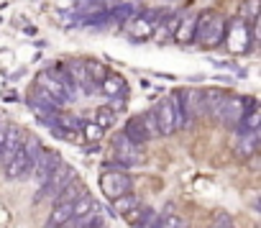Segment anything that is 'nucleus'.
<instances>
[{
	"label": "nucleus",
	"instance_id": "obj_1",
	"mask_svg": "<svg viewBox=\"0 0 261 228\" xmlns=\"http://www.w3.org/2000/svg\"><path fill=\"white\" fill-rule=\"evenodd\" d=\"M41 149H44V146H41V141H39L36 136H26L23 144H21V149L16 151V157L6 164L8 180H21V182H23V180H31Z\"/></svg>",
	"mask_w": 261,
	"mask_h": 228
},
{
	"label": "nucleus",
	"instance_id": "obj_2",
	"mask_svg": "<svg viewBox=\"0 0 261 228\" xmlns=\"http://www.w3.org/2000/svg\"><path fill=\"white\" fill-rule=\"evenodd\" d=\"M225 29H228V21L225 16L215 13V11H205L197 16V31H195V41L205 49H213L218 46L223 39H225Z\"/></svg>",
	"mask_w": 261,
	"mask_h": 228
},
{
	"label": "nucleus",
	"instance_id": "obj_3",
	"mask_svg": "<svg viewBox=\"0 0 261 228\" xmlns=\"http://www.w3.org/2000/svg\"><path fill=\"white\" fill-rule=\"evenodd\" d=\"M100 190L108 200H118V197H123L134 190V180H130V174L123 172L120 167H108V172L100 174Z\"/></svg>",
	"mask_w": 261,
	"mask_h": 228
},
{
	"label": "nucleus",
	"instance_id": "obj_4",
	"mask_svg": "<svg viewBox=\"0 0 261 228\" xmlns=\"http://www.w3.org/2000/svg\"><path fill=\"white\" fill-rule=\"evenodd\" d=\"M113 149H115V162H118L120 169H125V167H136V164L144 162V151H141V146L130 144L123 134H115V136H113Z\"/></svg>",
	"mask_w": 261,
	"mask_h": 228
},
{
	"label": "nucleus",
	"instance_id": "obj_5",
	"mask_svg": "<svg viewBox=\"0 0 261 228\" xmlns=\"http://www.w3.org/2000/svg\"><path fill=\"white\" fill-rule=\"evenodd\" d=\"M74 180V167H69V164H59V169L51 174V180L44 185V187H39V195L34 197V202H41V200H46V197H57L69 182Z\"/></svg>",
	"mask_w": 261,
	"mask_h": 228
},
{
	"label": "nucleus",
	"instance_id": "obj_6",
	"mask_svg": "<svg viewBox=\"0 0 261 228\" xmlns=\"http://www.w3.org/2000/svg\"><path fill=\"white\" fill-rule=\"evenodd\" d=\"M154 118H156V126H159V134L162 136H172L177 131V110H174V97H162L154 108Z\"/></svg>",
	"mask_w": 261,
	"mask_h": 228
},
{
	"label": "nucleus",
	"instance_id": "obj_7",
	"mask_svg": "<svg viewBox=\"0 0 261 228\" xmlns=\"http://www.w3.org/2000/svg\"><path fill=\"white\" fill-rule=\"evenodd\" d=\"M253 100L251 97H238V95H228L225 100H223V105H220V110H218V121H223L225 126H238V121H241V116L246 113V105H251Z\"/></svg>",
	"mask_w": 261,
	"mask_h": 228
},
{
	"label": "nucleus",
	"instance_id": "obj_8",
	"mask_svg": "<svg viewBox=\"0 0 261 228\" xmlns=\"http://www.w3.org/2000/svg\"><path fill=\"white\" fill-rule=\"evenodd\" d=\"M59 164H62V157H59V151H51V149H41V154H39V159H36V167H34V180H36V185L39 187H44L49 180H51V174L59 169Z\"/></svg>",
	"mask_w": 261,
	"mask_h": 228
},
{
	"label": "nucleus",
	"instance_id": "obj_9",
	"mask_svg": "<svg viewBox=\"0 0 261 228\" xmlns=\"http://www.w3.org/2000/svg\"><path fill=\"white\" fill-rule=\"evenodd\" d=\"M179 108H182V118H185V126H190L200 113L205 110V97H202V90L197 87H190V90H182L179 92Z\"/></svg>",
	"mask_w": 261,
	"mask_h": 228
},
{
	"label": "nucleus",
	"instance_id": "obj_10",
	"mask_svg": "<svg viewBox=\"0 0 261 228\" xmlns=\"http://www.w3.org/2000/svg\"><path fill=\"white\" fill-rule=\"evenodd\" d=\"M23 139H26V134L18 126H13V123L6 126V139H3V146H0V164H3V167L16 157V151L21 149Z\"/></svg>",
	"mask_w": 261,
	"mask_h": 228
},
{
	"label": "nucleus",
	"instance_id": "obj_11",
	"mask_svg": "<svg viewBox=\"0 0 261 228\" xmlns=\"http://www.w3.org/2000/svg\"><path fill=\"white\" fill-rule=\"evenodd\" d=\"M29 108L36 113V116L46 123L51 116H54V113H57V105L51 103V97L46 95V92H41L39 87H34L31 90V95H29Z\"/></svg>",
	"mask_w": 261,
	"mask_h": 228
},
{
	"label": "nucleus",
	"instance_id": "obj_12",
	"mask_svg": "<svg viewBox=\"0 0 261 228\" xmlns=\"http://www.w3.org/2000/svg\"><path fill=\"white\" fill-rule=\"evenodd\" d=\"M197 16L200 13H195V11H190V13H185V16H179V23H177V31H174V39L179 41V44H195V31H197Z\"/></svg>",
	"mask_w": 261,
	"mask_h": 228
},
{
	"label": "nucleus",
	"instance_id": "obj_13",
	"mask_svg": "<svg viewBox=\"0 0 261 228\" xmlns=\"http://www.w3.org/2000/svg\"><path fill=\"white\" fill-rule=\"evenodd\" d=\"M100 90L113 100H125V95H128V85L118 72H108V77L100 82Z\"/></svg>",
	"mask_w": 261,
	"mask_h": 228
},
{
	"label": "nucleus",
	"instance_id": "obj_14",
	"mask_svg": "<svg viewBox=\"0 0 261 228\" xmlns=\"http://www.w3.org/2000/svg\"><path fill=\"white\" fill-rule=\"evenodd\" d=\"M125 31L130 34V39H139V41H146L154 36V23L146 18V16H134V18H128L125 21Z\"/></svg>",
	"mask_w": 261,
	"mask_h": 228
},
{
	"label": "nucleus",
	"instance_id": "obj_15",
	"mask_svg": "<svg viewBox=\"0 0 261 228\" xmlns=\"http://www.w3.org/2000/svg\"><path fill=\"white\" fill-rule=\"evenodd\" d=\"M125 220L134 225V228H156V220H159V213L154 208H136L134 213H128Z\"/></svg>",
	"mask_w": 261,
	"mask_h": 228
},
{
	"label": "nucleus",
	"instance_id": "obj_16",
	"mask_svg": "<svg viewBox=\"0 0 261 228\" xmlns=\"http://www.w3.org/2000/svg\"><path fill=\"white\" fill-rule=\"evenodd\" d=\"M236 129H238L236 134H248V131H258V129H261V110H258L256 100L248 105V110L241 116V121H238Z\"/></svg>",
	"mask_w": 261,
	"mask_h": 228
},
{
	"label": "nucleus",
	"instance_id": "obj_17",
	"mask_svg": "<svg viewBox=\"0 0 261 228\" xmlns=\"http://www.w3.org/2000/svg\"><path fill=\"white\" fill-rule=\"evenodd\" d=\"M130 144H136V146H144L146 141H149V134L144 131V126H141V118L139 116H134V118H128V123L123 126V131H120Z\"/></svg>",
	"mask_w": 261,
	"mask_h": 228
},
{
	"label": "nucleus",
	"instance_id": "obj_18",
	"mask_svg": "<svg viewBox=\"0 0 261 228\" xmlns=\"http://www.w3.org/2000/svg\"><path fill=\"white\" fill-rule=\"evenodd\" d=\"M69 220H72V205H67V202H54L51 215H49V220H46V228H64Z\"/></svg>",
	"mask_w": 261,
	"mask_h": 228
},
{
	"label": "nucleus",
	"instance_id": "obj_19",
	"mask_svg": "<svg viewBox=\"0 0 261 228\" xmlns=\"http://www.w3.org/2000/svg\"><path fill=\"white\" fill-rule=\"evenodd\" d=\"M256 149H258V131L238 134V141H236V154L238 157H251Z\"/></svg>",
	"mask_w": 261,
	"mask_h": 228
},
{
	"label": "nucleus",
	"instance_id": "obj_20",
	"mask_svg": "<svg viewBox=\"0 0 261 228\" xmlns=\"http://www.w3.org/2000/svg\"><path fill=\"white\" fill-rule=\"evenodd\" d=\"M85 192H87V190H85V185H82L80 180H72V182H69V185H67L57 197H54V202H67V205H72V202H77Z\"/></svg>",
	"mask_w": 261,
	"mask_h": 228
},
{
	"label": "nucleus",
	"instance_id": "obj_21",
	"mask_svg": "<svg viewBox=\"0 0 261 228\" xmlns=\"http://www.w3.org/2000/svg\"><path fill=\"white\" fill-rule=\"evenodd\" d=\"M136 208H141V200H139V195H134V192H128V195L113 200V210H115V215H123V218H125L128 213H134Z\"/></svg>",
	"mask_w": 261,
	"mask_h": 228
},
{
	"label": "nucleus",
	"instance_id": "obj_22",
	"mask_svg": "<svg viewBox=\"0 0 261 228\" xmlns=\"http://www.w3.org/2000/svg\"><path fill=\"white\" fill-rule=\"evenodd\" d=\"M202 97H205V110H213V116H218V110L228 95H225V90L210 87V90H202Z\"/></svg>",
	"mask_w": 261,
	"mask_h": 228
},
{
	"label": "nucleus",
	"instance_id": "obj_23",
	"mask_svg": "<svg viewBox=\"0 0 261 228\" xmlns=\"http://www.w3.org/2000/svg\"><path fill=\"white\" fill-rule=\"evenodd\" d=\"M82 67H85V72H87V80H90L95 87L108 77V67H102L100 62H92V59H90V62H82Z\"/></svg>",
	"mask_w": 261,
	"mask_h": 228
},
{
	"label": "nucleus",
	"instance_id": "obj_24",
	"mask_svg": "<svg viewBox=\"0 0 261 228\" xmlns=\"http://www.w3.org/2000/svg\"><path fill=\"white\" fill-rule=\"evenodd\" d=\"M177 23H179V16H177V13H167V16L159 21V39H162V41H167L169 36H174Z\"/></svg>",
	"mask_w": 261,
	"mask_h": 228
},
{
	"label": "nucleus",
	"instance_id": "obj_25",
	"mask_svg": "<svg viewBox=\"0 0 261 228\" xmlns=\"http://www.w3.org/2000/svg\"><path fill=\"white\" fill-rule=\"evenodd\" d=\"M258 6H261V0H246V3L241 6V21H248V23H256L258 18Z\"/></svg>",
	"mask_w": 261,
	"mask_h": 228
},
{
	"label": "nucleus",
	"instance_id": "obj_26",
	"mask_svg": "<svg viewBox=\"0 0 261 228\" xmlns=\"http://www.w3.org/2000/svg\"><path fill=\"white\" fill-rule=\"evenodd\" d=\"M92 123H97V126L105 131V129H110V126L115 123V113H113L108 105H105V108H97V113H95V121H92Z\"/></svg>",
	"mask_w": 261,
	"mask_h": 228
},
{
	"label": "nucleus",
	"instance_id": "obj_27",
	"mask_svg": "<svg viewBox=\"0 0 261 228\" xmlns=\"http://www.w3.org/2000/svg\"><path fill=\"white\" fill-rule=\"evenodd\" d=\"M102 134H105V131H102L97 123H82V134H80V136H82V141H90V144H92V141H100Z\"/></svg>",
	"mask_w": 261,
	"mask_h": 228
},
{
	"label": "nucleus",
	"instance_id": "obj_28",
	"mask_svg": "<svg viewBox=\"0 0 261 228\" xmlns=\"http://www.w3.org/2000/svg\"><path fill=\"white\" fill-rule=\"evenodd\" d=\"M139 118H141V126H144V131L149 134V139L159 136V126H156V118H154V113H151V110H146L144 116H139Z\"/></svg>",
	"mask_w": 261,
	"mask_h": 228
},
{
	"label": "nucleus",
	"instance_id": "obj_29",
	"mask_svg": "<svg viewBox=\"0 0 261 228\" xmlns=\"http://www.w3.org/2000/svg\"><path fill=\"white\" fill-rule=\"evenodd\" d=\"M156 228H187V223H185L179 215L167 213V215H162V218L156 220Z\"/></svg>",
	"mask_w": 261,
	"mask_h": 228
},
{
	"label": "nucleus",
	"instance_id": "obj_30",
	"mask_svg": "<svg viewBox=\"0 0 261 228\" xmlns=\"http://www.w3.org/2000/svg\"><path fill=\"white\" fill-rule=\"evenodd\" d=\"M215 228H233V220H230V215L220 213V215L215 218Z\"/></svg>",
	"mask_w": 261,
	"mask_h": 228
},
{
	"label": "nucleus",
	"instance_id": "obj_31",
	"mask_svg": "<svg viewBox=\"0 0 261 228\" xmlns=\"http://www.w3.org/2000/svg\"><path fill=\"white\" fill-rule=\"evenodd\" d=\"M102 228H105V225H102Z\"/></svg>",
	"mask_w": 261,
	"mask_h": 228
}]
</instances>
